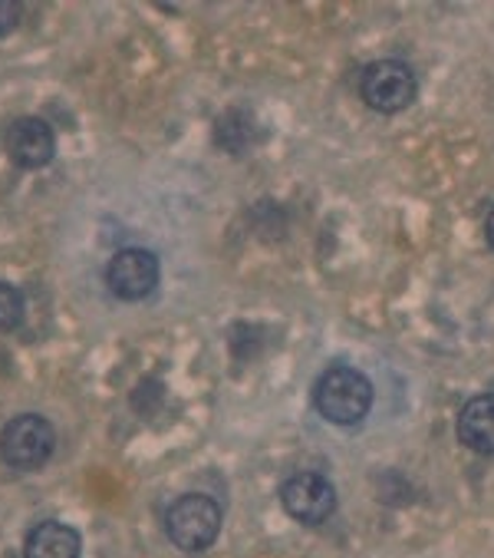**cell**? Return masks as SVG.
Instances as JSON below:
<instances>
[{
  "label": "cell",
  "instance_id": "cell-9",
  "mask_svg": "<svg viewBox=\"0 0 494 558\" xmlns=\"http://www.w3.org/2000/svg\"><path fill=\"white\" fill-rule=\"evenodd\" d=\"M83 538L73 525L47 519L37 522L24 538V558H79Z\"/></svg>",
  "mask_w": 494,
  "mask_h": 558
},
{
  "label": "cell",
  "instance_id": "cell-6",
  "mask_svg": "<svg viewBox=\"0 0 494 558\" xmlns=\"http://www.w3.org/2000/svg\"><path fill=\"white\" fill-rule=\"evenodd\" d=\"M281 506L300 525H323L336 512V486L320 473H294L281 483Z\"/></svg>",
  "mask_w": 494,
  "mask_h": 558
},
{
  "label": "cell",
  "instance_id": "cell-5",
  "mask_svg": "<svg viewBox=\"0 0 494 558\" xmlns=\"http://www.w3.org/2000/svg\"><path fill=\"white\" fill-rule=\"evenodd\" d=\"M159 255L149 248H122L106 262V288L119 301H146L159 288Z\"/></svg>",
  "mask_w": 494,
  "mask_h": 558
},
{
  "label": "cell",
  "instance_id": "cell-12",
  "mask_svg": "<svg viewBox=\"0 0 494 558\" xmlns=\"http://www.w3.org/2000/svg\"><path fill=\"white\" fill-rule=\"evenodd\" d=\"M21 17H24V8L17 4V0H0V37L14 34Z\"/></svg>",
  "mask_w": 494,
  "mask_h": 558
},
{
  "label": "cell",
  "instance_id": "cell-7",
  "mask_svg": "<svg viewBox=\"0 0 494 558\" xmlns=\"http://www.w3.org/2000/svg\"><path fill=\"white\" fill-rule=\"evenodd\" d=\"M8 156L21 169H44L57 156L53 126L40 117H21L8 130Z\"/></svg>",
  "mask_w": 494,
  "mask_h": 558
},
{
  "label": "cell",
  "instance_id": "cell-13",
  "mask_svg": "<svg viewBox=\"0 0 494 558\" xmlns=\"http://www.w3.org/2000/svg\"><path fill=\"white\" fill-rule=\"evenodd\" d=\"M484 235H487V245L494 248V208L487 211V221H484Z\"/></svg>",
  "mask_w": 494,
  "mask_h": 558
},
{
  "label": "cell",
  "instance_id": "cell-8",
  "mask_svg": "<svg viewBox=\"0 0 494 558\" xmlns=\"http://www.w3.org/2000/svg\"><path fill=\"white\" fill-rule=\"evenodd\" d=\"M458 442L468 453L478 457H494V393H478L471 397L455 420Z\"/></svg>",
  "mask_w": 494,
  "mask_h": 558
},
{
  "label": "cell",
  "instance_id": "cell-10",
  "mask_svg": "<svg viewBox=\"0 0 494 558\" xmlns=\"http://www.w3.org/2000/svg\"><path fill=\"white\" fill-rule=\"evenodd\" d=\"M214 143L224 153H244L255 143V120L244 113V109H231L214 123Z\"/></svg>",
  "mask_w": 494,
  "mask_h": 558
},
{
  "label": "cell",
  "instance_id": "cell-4",
  "mask_svg": "<svg viewBox=\"0 0 494 558\" xmlns=\"http://www.w3.org/2000/svg\"><path fill=\"white\" fill-rule=\"evenodd\" d=\"M359 96L369 109H376L383 117L403 113V109H409L419 96L416 70L396 57L369 63L359 76Z\"/></svg>",
  "mask_w": 494,
  "mask_h": 558
},
{
  "label": "cell",
  "instance_id": "cell-3",
  "mask_svg": "<svg viewBox=\"0 0 494 558\" xmlns=\"http://www.w3.org/2000/svg\"><path fill=\"white\" fill-rule=\"evenodd\" d=\"M57 450V429L40 413L11 416L0 429V463L14 473H37Z\"/></svg>",
  "mask_w": 494,
  "mask_h": 558
},
{
  "label": "cell",
  "instance_id": "cell-1",
  "mask_svg": "<svg viewBox=\"0 0 494 558\" xmlns=\"http://www.w3.org/2000/svg\"><path fill=\"white\" fill-rule=\"evenodd\" d=\"M373 380H369L362 371L336 364L326 367L317 384H313V407L326 423L336 426H356L369 416L373 410Z\"/></svg>",
  "mask_w": 494,
  "mask_h": 558
},
{
  "label": "cell",
  "instance_id": "cell-11",
  "mask_svg": "<svg viewBox=\"0 0 494 558\" xmlns=\"http://www.w3.org/2000/svg\"><path fill=\"white\" fill-rule=\"evenodd\" d=\"M24 314H27V301L21 288L11 281H0V333L17 330L24 324Z\"/></svg>",
  "mask_w": 494,
  "mask_h": 558
},
{
  "label": "cell",
  "instance_id": "cell-2",
  "mask_svg": "<svg viewBox=\"0 0 494 558\" xmlns=\"http://www.w3.org/2000/svg\"><path fill=\"white\" fill-rule=\"evenodd\" d=\"M165 535L178 551L198 555L208 551L224 525V512L218 506V499L205 496V493H185L178 496L169 509H165Z\"/></svg>",
  "mask_w": 494,
  "mask_h": 558
}]
</instances>
